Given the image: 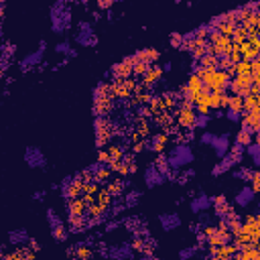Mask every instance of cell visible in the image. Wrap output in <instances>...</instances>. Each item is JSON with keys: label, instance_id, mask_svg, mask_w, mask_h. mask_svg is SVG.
Returning a JSON list of instances; mask_svg holds the SVG:
<instances>
[{"label": "cell", "instance_id": "4dcf8cb0", "mask_svg": "<svg viewBox=\"0 0 260 260\" xmlns=\"http://www.w3.org/2000/svg\"><path fill=\"white\" fill-rule=\"evenodd\" d=\"M171 45H173V47H183V35L173 33V35H171Z\"/></svg>", "mask_w": 260, "mask_h": 260}, {"label": "cell", "instance_id": "ac0fdd59", "mask_svg": "<svg viewBox=\"0 0 260 260\" xmlns=\"http://www.w3.org/2000/svg\"><path fill=\"white\" fill-rule=\"evenodd\" d=\"M193 177H195V171H193L191 167H185V169H179V171H173L171 181H175V183H179V185H187Z\"/></svg>", "mask_w": 260, "mask_h": 260}, {"label": "cell", "instance_id": "ffe728a7", "mask_svg": "<svg viewBox=\"0 0 260 260\" xmlns=\"http://www.w3.org/2000/svg\"><path fill=\"white\" fill-rule=\"evenodd\" d=\"M244 155L250 157L252 169H258V167H260V144H258V140H252V142L244 148Z\"/></svg>", "mask_w": 260, "mask_h": 260}, {"label": "cell", "instance_id": "2e32d148", "mask_svg": "<svg viewBox=\"0 0 260 260\" xmlns=\"http://www.w3.org/2000/svg\"><path fill=\"white\" fill-rule=\"evenodd\" d=\"M122 226H124L128 232L136 234V236L148 234V224H144L140 218H136V215H130V218H124V220H122Z\"/></svg>", "mask_w": 260, "mask_h": 260}, {"label": "cell", "instance_id": "30bf717a", "mask_svg": "<svg viewBox=\"0 0 260 260\" xmlns=\"http://www.w3.org/2000/svg\"><path fill=\"white\" fill-rule=\"evenodd\" d=\"M77 191H79V179H75V177H63L61 179L59 193H61L63 201H71L77 195Z\"/></svg>", "mask_w": 260, "mask_h": 260}, {"label": "cell", "instance_id": "ba28073f", "mask_svg": "<svg viewBox=\"0 0 260 260\" xmlns=\"http://www.w3.org/2000/svg\"><path fill=\"white\" fill-rule=\"evenodd\" d=\"M142 181H144L146 189H157V187H161L167 179L159 173V169L155 167V163H150V165H146V169L142 171Z\"/></svg>", "mask_w": 260, "mask_h": 260}, {"label": "cell", "instance_id": "836d02e7", "mask_svg": "<svg viewBox=\"0 0 260 260\" xmlns=\"http://www.w3.org/2000/svg\"><path fill=\"white\" fill-rule=\"evenodd\" d=\"M171 69H173V63H171V61H167V63L163 65V67H161V71H165V73H169Z\"/></svg>", "mask_w": 260, "mask_h": 260}, {"label": "cell", "instance_id": "6da1fadb", "mask_svg": "<svg viewBox=\"0 0 260 260\" xmlns=\"http://www.w3.org/2000/svg\"><path fill=\"white\" fill-rule=\"evenodd\" d=\"M49 25H51V33L55 35H65L71 25H73V12H71V4L65 2V0H57L49 8Z\"/></svg>", "mask_w": 260, "mask_h": 260}, {"label": "cell", "instance_id": "83f0119b", "mask_svg": "<svg viewBox=\"0 0 260 260\" xmlns=\"http://www.w3.org/2000/svg\"><path fill=\"white\" fill-rule=\"evenodd\" d=\"M232 142H234V144H240V146H244V148H246V146L252 142V136H250V134H246V132H242V130H240V132L236 134V140H232Z\"/></svg>", "mask_w": 260, "mask_h": 260}, {"label": "cell", "instance_id": "7a4b0ae2", "mask_svg": "<svg viewBox=\"0 0 260 260\" xmlns=\"http://www.w3.org/2000/svg\"><path fill=\"white\" fill-rule=\"evenodd\" d=\"M167 163L171 167V171H179V169H185L193 163V150L187 142H177L173 144L171 150L167 153Z\"/></svg>", "mask_w": 260, "mask_h": 260}, {"label": "cell", "instance_id": "f546056e", "mask_svg": "<svg viewBox=\"0 0 260 260\" xmlns=\"http://www.w3.org/2000/svg\"><path fill=\"white\" fill-rule=\"evenodd\" d=\"M120 226H122V222H118V220H108L104 232H106V234H112V232H116Z\"/></svg>", "mask_w": 260, "mask_h": 260}, {"label": "cell", "instance_id": "1f68e13d", "mask_svg": "<svg viewBox=\"0 0 260 260\" xmlns=\"http://www.w3.org/2000/svg\"><path fill=\"white\" fill-rule=\"evenodd\" d=\"M33 199H35V201H43V199H45V191H43V189H41V191H35V193H33Z\"/></svg>", "mask_w": 260, "mask_h": 260}, {"label": "cell", "instance_id": "603a6c76", "mask_svg": "<svg viewBox=\"0 0 260 260\" xmlns=\"http://www.w3.org/2000/svg\"><path fill=\"white\" fill-rule=\"evenodd\" d=\"M199 254V244H187L179 250V260H193Z\"/></svg>", "mask_w": 260, "mask_h": 260}, {"label": "cell", "instance_id": "277c9868", "mask_svg": "<svg viewBox=\"0 0 260 260\" xmlns=\"http://www.w3.org/2000/svg\"><path fill=\"white\" fill-rule=\"evenodd\" d=\"M45 49H47V41H45V39H41V41H39V45H37V49L29 51L25 57H20V61H18V69L23 71V73H27V71L35 69L37 65H41V63H43V57H45Z\"/></svg>", "mask_w": 260, "mask_h": 260}, {"label": "cell", "instance_id": "f1b7e54d", "mask_svg": "<svg viewBox=\"0 0 260 260\" xmlns=\"http://www.w3.org/2000/svg\"><path fill=\"white\" fill-rule=\"evenodd\" d=\"M213 138H215V134L211 132V130H203L201 136H199V142H201L203 146H211V144H213Z\"/></svg>", "mask_w": 260, "mask_h": 260}, {"label": "cell", "instance_id": "7c38bea8", "mask_svg": "<svg viewBox=\"0 0 260 260\" xmlns=\"http://www.w3.org/2000/svg\"><path fill=\"white\" fill-rule=\"evenodd\" d=\"M167 142H169L167 134L157 132V134H150V136L144 140L142 148H144V150H148V153H155V155H159V153H163V148L167 146Z\"/></svg>", "mask_w": 260, "mask_h": 260}, {"label": "cell", "instance_id": "d6a6232c", "mask_svg": "<svg viewBox=\"0 0 260 260\" xmlns=\"http://www.w3.org/2000/svg\"><path fill=\"white\" fill-rule=\"evenodd\" d=\"M27 246H31L33 250H39L41 246H39V240H37V238H31V240H29V244Z\"/></svg>", "mask_w": 260, "mask_h": 260}, {"label": "cell", "instance_id": "44dd1931", "mask_svg": "<svg viewBox=\"0 0 260 260\" xmlns=\"http://www.w3.org/2000/svg\"><path fill=\"white\" fill-rule=\"evenodd\" d=\"M232 171H234V177H236V179H242V181H252V179L258 175V169L244 167V165H240L238 169H232Z\"/></svg>", "mask_w": 260, "mask_h": 260}, {"label": "cell", "instance_id": "5b68a950", "mask_svg": "<svg viewBox=\"0 0 260 260\" xmlns=\"http://www.w3.org/2000/svg\"><path fill=\"white\" fill-rule=\"evenodd\" d=\"M45 218H47V224H49L53 240H57V242H65V240H67V238H69V230L65 228V222L61 220V215L53 207H49L45 211Z\"/></svg>", "mask_w": 260, "mask_h": 260}, {"label": "cell", "instance_id": "cb8c5ba5", "mask_svg": "<svg viewBox=\"0 0 260 260\" xmlns=\"http://www.w3.org/2000/svg\"><path fill=\"white\" fill-rule=\"evenodd\" d=\"M211 122V114H201V112H195V118H193V128H199V130H205L207 124Z\"/></svg>", "mask_w": 260, "mask_h": 260}, {"label": "cell", "instance_id": "3957f363", "mask_svg": "<svg viewBox=\"0 0 260 260\" xmlns=\"http://www.w3.org/2000/svg\"><path fill=\"white\" fill-rule=\"evenodd\" d=\"M73 41H75V45H79L83 49H90V47L98 45V35H96V29H94L92 20H85V18L79 20L77 31L73 35Z\"/></svg>", "mask_w": 260, "mask_h": 260}, {"label": "cell", "instance_id": "e0dca14e", "mask_svg": "<svg viewBox=\"0 0 260 260\" xmlns=\"http://www.w3.org/2000/svg\"><path fill=\"white\" fill-rule=\"evenodd\" d=\"M122 201H124L126 209H134V207H138L140 201H142V191H140V189H128V191L124 193Z\"/></svg>", "mask_w": 260, "mask_h": 260}, {"label": "cell", "instance_id": "d6986e66", "mask_svg": "<svg viewBox=\"0 0 260 260\" xmlns=\"http://www.w3.org/2000/svg\"><path fill=\"white\" fill-rule=\"evenodd\" d=\"M55 53L65 55V61H67V59H73V57L77 55V49H73V45H71L69 39H65V41H59L57 45H55Z\"/></svg>", "mask_w": 260, "mask_h": 260}, {"label": "cell", "instance_id": "8992f818", "mask_svg": "<svg viewBox=\"0 0 260 260\" xmlns=\"http://www.w3.org/2000/svg\"><path fill=\"white\" fill-rule=\"evenodd\" d=\"M23 159H25V163H27L29 169H45V167H47V157H45V153H43L39 146H33V144L25 148Z\"/></svg>", "mask_w": 260, "mask_h": 260}, {"label": "cell", "instance_id": "7402d4cb", "mask_svg": "<svg viewBox=\"0 0 260 260\" xmlns=\"http://www.w3.org/2000/svg\"><path fill=\"white\" fill-rule=\"evenodd\" d=\"M155 167L159 169V173L165 177V179H171V175H173V171H171V167H169V163H167V155L165 153H159L157 155V159H155Z\"/></svg>", "mask_w": 260, "mask_h": 260}, {"label": "cell", "instance_id": "4fadbf2b", "mask_svg": "<svg viewBox=\"0 0 260 260\" xmlns=\"http://www.w3.org/2000/svg\"><path fill=\"white\" fill-rule=\"evenodd\" d=\"M213 153L218 159H224L228 153H230V148H232V136L228 132H222V134H215L213 138Z\"/></svg>", "mask_w": 260, "mask_h": 260}, {"label": "cell", "instance_id": "9c48e42d", "mask_svg": "<svg viewBox=\"0 0 260 260\" xmlns=\"http://www.w3.org/2000/svg\"><path fill=\"white\" fill-rule=\"evenodd\" d=\"M181 224H183V220H181V215L177 211H163V213H159V226H161L163 232H175V230L181 228Z\"/></svg>", "mask_w": 260, "mask_h": 260}, {"label": "cell", "instance_id": "8fae6325", "mask_svg": "<svg viewBox=\"0 0 260 260\" xmlns=\"http://www.w3.org/2000/svg\"><path fill=\"white\" fill-rule=\"evenodd\" d=\"M132 252H134V246L130 242H120V244H114L108 248V258L110 260H128L132 258Z\"/></svg>", "mask_w": 260, "mask_h": 260}, {"label": "cell", "instance_id": "5bb4252c", "mask_svg": "<svg viewBox=\"0 0 260 260\" xmlns=\"http://www.w3.org/2000/svg\"><path fill=\"white\" fill-rule=\"evenodd\" d=\"M254 199H256V191L250 185H244L242 189H238V193L234 195V203L238 207H244V209L250 207L254 203Z\"/></svg>", "mask_w": 260, "mask_h": 260}, {"label": "cell", "instance_id": "4316f807", "mask_svg": "<svg viewBox=\"0 0 260 260\" xmlns=\"http://www.w3.org/2000/svg\"><path fill=\"white\" fill-rule=\"evenodd\" d=\"M197 226L203 228V230L213 228V215H211V213H199V222H197Z\"/></svg>", "mask_w": 260, "mask_h": 260}, {"label": "cell", "instance_id": "d4e9b609", "mask_svg": "<svg viewBox=\"0 0 260 260\" xmlns=\"http://www.w3.org/2000/svg\"><path fill=\"white\" fill-rule=\"evenodd\" d=\"M193 118H195V110H181L179 112V124L185 128H193Z\"/></svg>", "mask_w": 260, "mask_h": 260}, {"label": "cell", "instance_id": "52a82bcc", "mask_svg": "<svg viewBox=\"0 0 260 260\" xmlns=\"http://www.w3.org/2000/svg\"><path fill=\"white\" fill-rule=\"evenodd\" d=\"M213 205V197L203 191H199L197 195H193L191 201H189V211L195 213V215H199V213H207Z\"/></svg>", "mask_w": 260, "mask_h": 260}, {"label": "cell", "instance_id": "9a60e30c", "mask_svg": "<svg viewBox=\"0 0 260 260\" xmlns=\"http://www.w3.org/2000/svg\"><path fill=\"white\" fill-rule=\"evenodd\" d=\"M29 240H31V236H29V232H27L25 228H14V230L8 232V244L14 246V248L27 246Z\"/></svg>", "mask_w": 260, "mask_h": 260}, {"label": "cell", "instance_id": "484cf974", "mask_svg": "<svg viewBox=\"0 0 260 260\" xmlns=\"http://www.w3.org/2000/svg\"><path fill=\"white\" fill-rule=\"evenodd\" d=\"M224 116L230 120V122H234V124H238V122H242V110H236V108H228V110L224 112Z\"/></svg>", "mask_w": 260, "mask_h": 260}]
</instances>
